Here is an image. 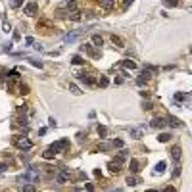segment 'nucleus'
Here are the masks:
<instances>
[{"label":"nucleus","mask_w":192,"mask_h":192,"mask_svg":"<svg viewBox=\"0 0 192 192\" xmlns=\"http://www.w3.org/2000/svg\"><path fill=\"white\" fill-rule=\"evenodd\" d=\"M39 179H40V175H39V167H27V171L23 175H19L17 177V183L21 184H39Z\"/></svg>","instance_id":"nucleus-1"},{"label":"nucleus","mask_w":192,"mask_h":192,"mask_svg":"<svg viewBox=\"0 0 192 192\" xmlns=\"http://www.w3.org/2000/svg\"><path fill=\"white\" fill-rule=\"evenodd\" d=\"M13 144H16L19 150H31V148H33V142L27 137H16V138H13Z\"/></svg>","instance_id":"nucleus-2"},{"label":"nucleus","mask_w":192,"mask_h":192,"mask_svg":"<svg viewBox=\"0 0 192 192\" xmlns=\"http://www.w3.org/2000/svg\"><path fill=\"white\" fill-rule=\"evenodd\" d=\"M67 146H69V140H67V138H62V140H58V142H54V144L50 146V150H52L54 154H58V152H62V150H66Z\"/></svg>","instance_id":"nucleus-3"},{"label":"nucleus","mask_w":192,"mask_h":192,"mask_svg":"<svg viewBox=\"0 0 192 192\" xmlns=\"http://www.w3.org/2000/svg\"><path fill=\"white\" fill-rule=\"evenodd\" d=\"M121 163H123V158H117V160L110 161V171H111V173H119V169H121Z\"/></svg>","instance_id":"nucleus-4"},{"label":"nucleus","mask_w":192,"mask_h":192,"mask_svg":"<svg viewBox=\"0 0 192 192\" xmlns=\"http://www.w3.org/2000/svg\"><path fill=\"white\" fill-rule=\"evenodd\" d=\"M39 10V4L37 2H31V4H27L25 8H23V13H27V16H35Z\"/></svg>","instance_id":"nucleus-5"},{"label":"nucleus","mask_w":192,"mask_h":192,"mask_svg":"<svg viewBox=\"0 0 192 192\" xmlns=\"http://www.w3.org/2000/svg\"><path fill=\"white\" fill-rule=\"evenodd\" d=\"M67 181H69V171H67V169H63V171L56 177V183H58V184H66Z\"/></svg>","instance_id":"nucleus-6"},{"label":"nucleus","mask_w":192,"mask_h":192,"mask_svg":"<svg viewBox=\"0 0 192 192\" xmlns=\"http://www.w3.org/2000/svg\"><path fill=\"white\" fill-rule=\"evenodd\" d=\"M81 37V31H75V33H67L66 37H63V42H73Z\"/></svg>","instance_id":"nucleus-7"},{"label":"nucleus","mask_w":192,"mask_h":192,"mask_svg":"<svg viewBox=\"0 0 192 192\" xmlns=\"http://www.w3.org/2000/svg\"><path fill=\"white\" fill-rule=\"evenodd\" d=\"M165 125H169V127H183V123H181L177 117H173V115H169V117H167Z\"/></svg>","instance_id":"nucleus-8"},{"label":"nucleus","mask_w":192,"mask_h":192,"mask_svg":"<svg viewBox=\"0 0 192 192\" xmlns=\"http://www.w3.org/2000/svg\"><path fill=\"white\" fill-rule=\"evenodd\" d=\"M165 167H167V163L165 161H160L158 165H156V169H154V175H160V173H165Z\"/></svg>","instance_id":"nucleus-9"},{"label":"nucleus","mask_w":192,"mask_h":192,"mask_svg":"<svg viewBox=\"0 0 192 192\" xmlns=\"http://www.w3.org/2000/svg\"><path fill=\"white\" fill-rule=\"evenodd\" d=\"M154 129H163L165 127V119H152V123H150Z\"/></svg>","instance_id":"nucleus-10"},{"label":"nucleus","mask_w":192,"mask_h":192,"mask_svg":"<svg viewBox=\"0 0 192 192\" xmlns=\"http://www.w3.org/2000/svg\"><path fill=\"white\" fill-rule=\"evenodd\" d=\"M83 50H87V52L92 56V58H98V56H100V52H96V50H94V48H92L90 44H85V46H83Z\"/></svg>","instance_id":"nucleus-11"},{"label":"nucleus","mask_w":192,"mask_h":192,"mask_svg":"<svg viewBox=\"0 0 192 192\" xmlns=\"http://www.w3.org/2000/svg\"><path fill=\"white\" fill-rule=\"evenodd\" d=\"M138 183H140L138 177H134V175H129V177H127V184H129V186H137Z\"/></svg>","instance_id":"nucleus-12"},{"label":"nucleus","mask_w":192,"mask_h":192,"mask_svg":"<svg viewBox=\"0 0 192 192\" xmlns=\"http://www.w3.org/2000/svg\"><path fill=\"white\" fill-rule=\"evenodd\" d=\"M79 79H81L85 85H94V83H96L94 77H90V75H79Z\"/></svg>","instance_id":"nucleus-13"},{"label":"nucleus","mask_w":192,"mask_h":192,"mask_svg":"<svg viewBox=\"0 0 192 192\" xmlns=\"http://www.w3.org/2000/svg\"><path fill=\"white\" fill-rule=\"evenodd\" d=\"M138 165H140V163H138V160H131V161H129V169H131V173H137L138 169H140Z\"/></svg>","instance_id":"nucleus-14"},{"label":"nucleus","mask_w":192,"mask_h":192,"mask_svg":"<svg viewBox=\"0 0 192 192\" xmlns=\"http://www.w3.org/2000/svg\"><path fill=\"white\" fill-rule=\"evenodd\" d=\"M171 156H173V160H181V146H173L171 148Z\"/></svg>","instance_id":"nucleus-15"},{"label":"nucleus","mask_w":192,"mask_h":192,"mask_svg":"<svg viewBox=\"0 0 192 192\" xmlns=\"http://www.w3.org/2000/svg\"><path fill=\"white\" fill-rule=\"evenodd\" d=\"M148 79H150V75H148V71H144V73H142L138 79H137V85H140V87H142V85H144Z\"/></svg>","instance_id":"nucleus-16"},{"label":"nucleus","mask_w":192,"mask_h":192,"mask_svg":"<svg viewBox=\"0 0 192 192\" xmlns=\"http://www.w3.org/2000/svg\"><path fill=\"white\" fill-rule=\"evenodd\" d=\"M111 42H113V46H117V48H123V46H125L123 40L119 39V37H115V35H111Z\"/></svg>","instance_id":"nucleus-17"},{"label":"nucleus","mask_w":192,"mask_h":192,"mask_svg":"<svg viewBox=\"0 0 192 192\" xmlns=\"http://www.w3.org/2000/svg\"><path fill=\"white\" fill-rule=\"evenodd\" d=\"M158 140L160 142H169V140H171V134H169V133H160L158 134Z\"/></svg>","instance_id":"nucleus-18"},{"label":"nucleus","mask_w":192,"mask_h":192,"mask_svg":"<svg viewBox=\"0 0 192 192\" xmlns=\"http://www.w3.org/2000/svg\"><path fill=\"white\" fill-rule=\"evenodd\" d=\"M92 44H94V46H98V48H100V46L104 44V40H102V37H100V35H94V37H92Z\"/></svg>","instance_id":"nucleus-19"},{"label":"nucleus","mask_w":192,"mask_h":192,"mask_svg":"<svg viewBox=\"0 0 192 192\" xmlns=\"http://www.w3.org/2000/svg\"><path fill=\"white\" fill-rule=\"evenodd\" d=\"M123 67L125 69H137V63H134L133 60H125L123 62Z\"/></svg>","instance_id":"nucleus-20"},{"label":"nucleus","mask_w":192,"mask_h":192,"mask_svg":"<svg viewBox=\"0 0 192 192\" xmlns=\"http://www.w3.org/2000/svg\"><path fill=\"white\" fill-rule=\"evenodd\" d=\"M67 17H69V19H73V21H79V19H81V13L77 12V10H73L71 13H67Z\"/></svg>","instance_id":"nucleus-21"},{"label":"nucleus","mask_w":192,"mask_h":192,"mask_svg":"<svg viewBox=\"0 0 192 192\" xmlns=\"http://www.w3.org/2000/svg\"><path fill=\"white\" fill-rule=\"evenodd\" d=\"M100 4L104 6V8H106V10H110V8H111V6H113V4H115V0H100Z\"/></svg>","instance_id":"nucleus-22"},{"label":"nucleus","mask_w":192,"mask_h":192,"mask_svg":"<svg viewBox=\"0 0 192 192\" xmlns=\"http://www.w3.org/2000/svg\"><path fill=\"white\" fill-rule=\"evenodd\" d=\"M54 156H56V154H54V152L50 150V148H48V150H44V152H42V158H44V160H52Z\"/></svg>","instance_id":"nucleus-23"},{"label":"nucleus","mask_w":192,"mask_h":192,"mask_svg":"<svg viewBox=\"0 0 192 192\" xmlns=\"http://www.w3.org/2000/svg\"><path fill=\"white\" fill-rule=\"evenodd\" d=\"M173 98H175V102H177V100L181 102V100H188V94H183V92H177V94H175Z\"/></svg>","instance_id":"nucleus-24"},{"label":"nucleus","mask_w":192,"mask_h":192,"mask_svg":"<svg viewBox=\"0 0 192 192\" xmlns=\"http://www.w3.org/2000/svg\"><path fill=\"white\" fill-rule=\"evenodd\" d=\"M131 137L133 138H142V129H133L131 131Z\"/></svg>","instance_id":"nucleus-25"},{"label":"nucleus","mask_w":192,"mask_h":192,"mask_svg":"<svg viewBox=\"0 0 192 192\" xmlns=\"http://www.w3.org/2000/svg\"><path fill=\"white\" fill-rule=\"evenodd\" d=\"M71 62H73L75 66H81V63H85V58H83V56H73V60H71Z\"/></svg>","instance_id":"nucleus-26"},{"label":"nucleus","mask_w":192,"mask_h":192,"mask_svg":"<svg viewBox=\"0 0 192 192\" xmlns=\"http://www.w3.org/2000/svg\"><path fill=\"white\" fill-rule=\"evenodd\" d=\"M69 90L73 92L75 96H79V94H81V90H79V87H77V85H69Z\"/></svg>","instance_id":"nucleus-27"},{"label":"nucleus","mask_w":192,"mask_h":192,"mask_svg":"<svg viewBox=\"0 0 192 192\" xmlns=\"http://www.w3.org/2000/svg\"><path fill=\"white\" fill-rule=\"evenodd\" d=\"M108 83H110V81H108V77H100V79H98V85H100L102 88H104V87H108Z\"/></svg>","instance_id":"nucleus-28"},{"label":"nucleus","mask_w":192,"mask_h":192,"mask_svg":"<svg viewBox=\"0 0 192 192\" xmlns=\"http://www.w3.org/2000/svg\"><path fill=\"white\" fill-rule=\"evenodd\" d=\"M98 134H102V137H106V134H108V129H106L104 125H98Z\"/></svg>","instance_id":"nucleus-29"},{"label":"nucleus","mask_w":192,"mask_h":192,"mask_svg":"<svg viewBox=\"0 0 192 192\" xmlns=\"http://www.w3.org/2000/svg\"><path fill=\"white\" fill-rule=\"evenodd\" d=\"M19 92L21 94H27V92H29V87H27V85H19Z\"/></svg>","instance_id":"nucleus-30"},{"label":"nucleus","mask_w":192,"mask_h":192,"mask_svg":"<svg viewBox=\"0 0 192 192\" xmlns=\"http://www.w3.org/2000/svg\"><path fill=\"white\" fill-rule=\"evenodd\" d=\"M111 144H113V146H115V148H123V140H119V138H115V140H113V142H111Z\"/></svg>","instance_id":"nucleus-31"},{"label":"nucleus","mask_w":192,"mask_h":192,"mask_svg":"<svg viewBox=\"0 0 192 192\" xmlns=\"http://www.w3.org/2000/svg\"><path fill=\"white\" fill-rule=\"evenodd\" d=\"M21 2H23V0H12V8H17V6H21Z\"/></svg>","instance_id":"nucleus-32"},{"label":"nucleus","mask_w":192,"mask_h":192,"mask_svg":"<svg viewBox=\"0 0 192 192\" xmlns=\"http://www.w3.org/2000/svg\"><path fill=\"white\" fill-rule=\"evenodd\" d=\"M165 4L167 6H177V4H179V0H165Z\"/></svg>","instance_id":"nucleus-33"},{"label":"nucleus","mask_w":192,"mask_h":192,"mask_svg":"<svg viewBox=\"0 0 192 192\" xmlns=\"http://www.w3.org/2000/svg\"><path fill=\"white\" fill-rule=\"evenodd\" d=\"M31 63L35 67H42V62H39V60H31Z\"/></svg>","instance_id":"nucleus-34"},{"label":"nucleus","mask_w":192,"mask_h":192,"mask_svg":"<svg viewBox=\"0 0 192 192\" xmlns=\"http://www.w3.org/2000/svg\"><path fill=\"white\" fill-rule=\"evenodd\" d=\"M179 175H181V167L177 165V167H175V171H173V177H179Z\"/></svg>","instance_id":"nucleus-35"},{"label":"nucleus","mask_w":192,"mask_h":192,"mask_svg":"<svg viewBox=\"0 0 192 192\" xmlns=\"http://www.w3.org/2000/svg\"><path fill=\"white\" fill-rule=\"evenodd\" d=\"M144 110H152V102H144V106H142Z\"/></svg>","instance_id":"nucleus-36"},{"label":"nucleus","mask_w":192,"mask_h":192,"mask_svg":"<svg viewBox=\"0 0 192 192\" xmlns=\"http://www.w3.org/2000/svg\"><path fill=\"white\" fill-rule=\"evenodd\" d=\"M23 190H27V192H33V190H35V188H33V186H31V184H25V186H23Z\"/></svg>","instance_id":"nucleus-37"},{"label":"nucleus","mask_w":192,"mask_h":192,"mask_svg":"<svg viewBox=\"0 0 192 192\" xmlns=\"http://www.w3.org/2000/svg\"><path fill=\"white\" fill-rule=\"evenodd\" d=\"M133 2V0H125V4H123V8H129V4Z\"/></svg>","instance_id":"nucleus-38"},{"label":"nucleus","mask_w":192,"mask_h":192,"mask_svg":"<svg viewBox=\"0 0 192 192\" xmlns=\"http://www.w3.org/2000/svg\"><path fill=\"white\" fill-rule=\"evenodd\" d=\"M4 169H6V165H4V163H0V171H4Z\"/></svg>","instance_id":"nucleus-39"},{"label":"nucleus","mask_w":192,"mask_h":192,"mask_svg":"<svg viewBox=\"0 0 192 192\" xmlns=\"http://www.w3.org/2000/svg\"><path fill=\"white\" fill-rule=\"evenodd\" d=\"M66 2H71V0H66Z\"/></svg>","instance_id":"nucleus-40"}]
</instances>
